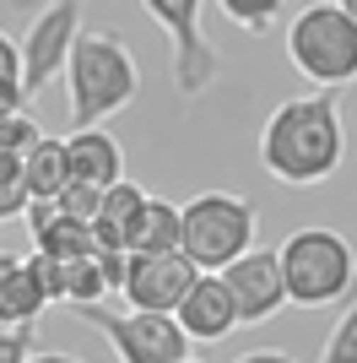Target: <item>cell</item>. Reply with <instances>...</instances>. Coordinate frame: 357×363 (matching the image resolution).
<instances>
[{"mask_svg": "<svg viewBox=\"0 0 357 363\" xmlns=\"http://www.w3.org/2000/svg\"><path fill=\"white\" fill-rule=\"evenodd\" d=\"M65 87H71V125L98 130V120L119 114L141 92V71L114 33H81L65 65Z\"/></svg>", "mask_w": 357, "mask_h": 363, "instance_id": "7a4b0ae2", "label": "cell"}, {"mask_svg": "<svg viewBox=\"0 0 357 363\" xmlns=\"http://www.w3.org/2000/svg\"><path fill=\"white\" fill-rule=\"evenodd\" d=\"M178 331L190 336V342H222V336L238 331V309H233V293H227L222 277H206L190 288V298L178 303Z\"/></svg>", "mask_w": 357, "mask_h": 363, "instance_id": "8fae6325", "label": "cell"}, {"mask_svg": "<svg viewBox=\"0 0 357 363\" xmlns=\"http://www.w3.org/2000/svg\"><path fill=\"white\" fill-rule=\"evenodd\" d=\"M65 157H71V179L92 184V190H114L125 179V152L108 130H71L65 136Z\"/></svg>", "mask_w": 357, "mask_h": 363, "instance_id": "4fadbf2b", "label": "cell"}, {"mask_svg": "<svg viewBox=\"0 0 357 363\" xmlns=\"http://www.w3.org/2000/svg\"><path fill=\"white\" fill-rule=\"evenodd\" d=\"M103 293H108V277H103V266H98V255L71 260V266H65V303H71V309L103 303Z\"/></svg>", "mask_w": 357, "mask_h": 363, "instance_id": "ac0fdd59", "label": "cell"}, {"mask_svg": "<svg viewBox=\"0 0 357 363\" xmlns=\"http://www.w3.org/2000/svg\"><path fill=\"white\" fill-rule=\"evenodd\" d=\"M141 11L168 33V44H174V87L178 98H200V92L217 87V76H222V55L206 44V33H200V0H147Z\"/></svg>", "mask_w": 357, "mask_h": 363, "instance_id": "8992f818", "label": "cell"}, {"mask_svg": "<svg viewBox=\"0 0 357 363\" xmlns=\"http://www.w3.org/2000/svg\"><path fill=\"white\" fill-rule=\"evenodd\" d=\"M33 196H28V184H11V190H0V223H11V217H28Z\"/></svg>", "mask_w": 357, "mask_h": 363, "instance_id": "484cf974", "label": "cell"}, {"mask_svg": "<svg viewBox=\"0 0 357 363\" xmlns=\"http://www.w3.org/2000/svg\"><path fill=\"white\" fill-rule=\"evenodd\" d=\"M276 260H282L287 303H298V309L341 303L357 282V255L336 228H298V233H287Z\"/></svg>", "mask_w": 357, "mask_h": 363, "instance_id": "277c9868", "label": "cell"}, {"mask_svg": "<svg viewBox=\"0 0 357 363\" xmlns=\"http://www.w3.org/2000/svg\"><path fill=\"white\" fill-rule=\"evenodd\" d=\"M147 190L130 179H119L114 190H103V212H98V223H92V239H98V250H125V228L135 223V212L147 206Z\"/></svg>", "mask_w": 357, "mask_h": 363, "instance_id": "9a60e30c", "label": "cell"}, {"mask_svg": "<svg viewBox=\"0 0 357 363\" xmlns=\"http://www.w3.org/2000/svg\"><path fill=\"white\" fill-rule=\"evenodd\" d=\"M200 282L184 250H168V255H130V272H125V298L135 303V315H178V303L190 298V288Z\"/></svg>", "mask_w": 357, "mask_h": 363, "instance_id": "9c48e42d", "label": "cell"}, {"mask_svg": "<svg viewBox=\"0 0 357 363\" xmlns=\"http://www.w3.org/2000/svg\"><path fill=\"white\" fill-rule=\"evenodd\" d=\"M341 152H346V130L330 92L276 104L266 130H260V168L276 184H293V190L325 184L341 168Z\"/></svg>", "mask_w": 357, "mask_h": 363, "instance_id": "6da1fadb", "label": "cell"}, {"mask_svg": "<svg viewBox=\"0 0 357 363\" xmlns=\"http://www.w3.org/2000/svg\"><path fill=\"white\" fill-rule=\"evenodd\" d=\"M341 11H346V16H352V22H357V0H341Z\"/></svg>", "mask_w": 357, "mask_h": 363, "instance_id": "f546056e", "label": "cell"}, {"mask_svg": "<svg viewBox=\"0 0 357 363\" xmlns=\"http://www.w3.org/2000/svg\"><path fill=\"white\" fill-rule=\"evenodd\" d=\"M287 60L298 76L319 87H346L357 82V22L341 11V0H314L287 28Z\"/></svg>", "mask_w": 357, "mask_h": 363, "instance_id": "5b68a950", "label": "cell"}, {"mask_svg": "<svg viewBox=\"0 0 357 363\" xmlns=\"http://www.w3.org/2000/svg\"><path fill=\"white\" fill-rule=\"evenodd\" d=\"M76 320H87L114 342L119 363H184L190 358V336L178 331L174 315H108L103 303L76 309Z\"/></svg>", "mask_w": 357, "mask_h": 363, "instance_id": "52a82bcc", "label": "cell"}, {"mask_svg": "<svg viewBox=\"0 0 357 363\" xmlns=\"http://www.w3.org/2000/svg\"><path fill=\"white\" fill-rule=\"evenodd\" d=\"M0 104L6 108H28V98H22V49L0 33Z\"/></svg>", "mask_w": 357, "mask_h": 363, "instance_id": "d6986e66", "label": "cell"}, {"mask_svg": "<svg viewBox=\"0 0 357 363\" xmlns=\"http://www.w3.org/2000/svg\"><path fill=\"white\" fill-rule=\"evenodd\" d=\"M222 11L233 16L244 33H271L276 16H282V6H276V0H222Z\"/></svg>", "mask_w": 357, "mask_h": 363, "instance_id": "44dd1931", "label": "cell"}, {"mask_svg": "<svg viewBox=\"0 0 357 363\" xmlns=\"http://www.w3.org/2000/svg\"><path fill=\"white\" fill-rule=\"evenodd\" d=\"M319 363H357V298H352V309H346V315L330 325Z\"/></svg>", "mask_w": 357, "mask_h": 363, "instance_id": "ffe728a7", "label": "cell"}, {"mask_svg": "<svg viewBox=\"0 0 357 363\" xmlns=\"http://www.w3.org/2000/svg\"><path fill=\"white\" fill-rule=\"evenodd\" d=\"M49 309L44 288L33 282L28 260H11L6 272H0V325H33V320Z\"/></svg>", "mask_w": 357, "mask_h": 363, "instance_id": "2e32d148", "label": "cell"}, {"mask_svg": "<svg viewBox=\"0 0 357 363\" xmlns=\"http://www.w3.org/2000/svg\"><path fill=\"white\" fill-rule=\"evenodd\" d=\"M238 363H298L293 352H276V347H260V352H244Z\"/></svg>", "mask_w": 357, "mask_h": 363, "instance_id": "83f0119b", "label": "cell"}, {"mask_svg": "<svg viewBox=\"0 0 357 363\" xmlns=\"http://www.w3.org/2000/svg\"><path fill=\"white\" fill-rule=\"evenodd\" d=\"M33 336H38V325H11V331H0V363H28L33 358Z\"/></svg>", "mask_w": 357, "mask_h": 363, "instance_id": "d4e9b609", "label": "cell"}, {"mask_svg": "<svg viewBox=\"0 0 357 363\" xmlns=\"http://www.w3.org/2000/svg\"><path fill=\"white\" fill-rule=\"evenodd\" d=\"M168 250H178V206L152 196L125 228V255H168Z\"/></svg>", "mask_w": 357, "mask_h": 363, "instance_id": "5bb4252c", "label": "cell"}, {"mask_svg": "<svg viewBox=\"0 0 357 363\" xmlns=\"http://www.w3.org/2000/svg\"><path fill=\"white\" fill-rule=\"evenodd\" d=\"M76 38H81V6L76 0H55L33 16L28 38H22V98H38L71 65Z\"/></svg>", "mask_w": 357, "mask_h": 363, "instance_id": "ba28073f", "label": "cell"}, {"mask_svg": "<svg viewBox=\"0 0 357 363\" xmlns=\"http://www.w3.org/2000/svg\"><path fill=\"white\" fill-rule=\"evenodd\" d=\"M178 250L195 272L222 277L238 255L254 250V206L233 190H200L178 206Z\"/></svg>", "mask_w": 357, "mask_h": 363, "instance_id": "3957f363", "label": "cell"}, {"mask_svg": "<svg viewBox=\"0 0 357 363\" xmlns=\"http://www.w3.org/2000/svg\"><path fill=\"white\" fill-rule=\"evenodd\" d=\"M28 363H81V358H71V352H38V358H28Z\"/></svg>", "mask_w": 357, "mask_h": 363, "instance_id": "f1b7e54d", "label": "cell"}, {"mask_svg": "<svg viewBox=\"0 0 357 363\" xmlns=\"http://www.w3.org/2000/svg\"><path fill=\"white\" fill-rule=\"evenodd\" d=\"M38 147H44V130H38L28 114H16V120L0 130V152H11V157H22V163H28Z\"/></svg>", "mask_w": 357, "mask_h": 363, "instance_id": "603a6c76", "label": "cell"}, {"mask_svg": "<svg viewBox=\"0 0 357 363\" xmlns=\"http://www.w3.org/2000/svg\"><path fill=\"white\" fill-rule=\"evenodd\" d=\"M22 184H28L33 201H60L65 184H71V157H65V141L44 136V147L22 163Z\"/></svg>", "mask_w": 357, "mask_h": 363, "instance_id": "e0dca14e", "label": "cell"}, {"mask_svg": "<svg viewBox=\"0 0 357 363\" xmlns=\"http://www.w3.org/2000/svg\"><path fill=\"white\" fill-rule=\"evenodd\" d=\"M222 282H227V293H233L238 325H260V320H271L287 303L276 250H249V255H238L233 266L222 272Z\"/></svg>", "mask_w": 357, "mask_h": 363, "instance_id": "30bf717a", "label": "cell"}, {"mask_svg": "<svg viewBox=\"0 0 357 363\" xmlns=\"http://www.w3.org/2000/svg\"><path fill=\"white\" fill-rule=\"evenodd\" d=\"M65 217H76V223H98V212H103V190H92V184H65V196L55 201Z\"/></svg>", "mask_w": 357, "mask_h": 363, "instance_id": "7402d4cb", "label": "cell"}, {"mask_svg": "<svg viewBox=\"0 0 357 363\" xmlns=\"http://www.w3.org/2000/svg\"><path fill=\"white\" fill-rule=\"evenodd\" d=\"M11 184H22V157L0 152V190H11Z\"/></svg>", "mask_w": 357, "mask_h": 363, "instance_id": "4316f807", "label": "cell"}, {"mask_svg": "<svg viewBox=\"0 0 357 363\" xmlns=\"http://www.w3.org/2000/svg\"><path fill=\"white\" fill-rule=\"evenodd\" d=\"M28 272H33V282L44 288L49 303H65V266H60V260H49V255L33 250V255H28Z\"/></svg>", "mask_w": 357, "mask_h": 363, "instance_id": "cb8c5ba5", "label": "cell"}, {"mask_svg": "<svg viewBox=\"0 0 357 363\" xmlns=\"http://www.w3.org/2000/svg\"><path fill=\"white\" fill-rule=\"evenodd\" d=\"M184 363H200V358H184Z\"/></svg>", "mask_w": 357, "mask_h": 363, "instance_id": "4dcf8cb0", "label": "cell"}, {"mask_svg": "<svg viewBox=\"0 0 357 363\" xmlns=\"http://www.w3.org/2000/svg\"><path fill=\"white\" fill-rule=\"evenodd\" d=\"M28 228H33V250L60 266H71V260H87L98 255V239H92V223H76L55 206V201H33L28 206Z\"/></svg>", "mask_w": 357, "mask_h": 363, "instance_id": "7c38bea8", "label": "cell"}]
</instances>
